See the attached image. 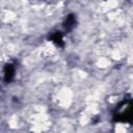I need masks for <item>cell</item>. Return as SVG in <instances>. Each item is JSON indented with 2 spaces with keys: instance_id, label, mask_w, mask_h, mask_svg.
I'll return each mask as SVG.
<instances>
[{
  "instance_id": "7a4b0ae2",
  "label": "cell",
  "mask_w": 133,
  "mask_h": 133,
  "mask_svg": "<svg viewBox=\"0 0 133 133\" xmlns=\"http://www.w3.org/2000/svg\"><path fill=\"white\" fill-rule=\"evenodd\" d=\"M76 26V16L75 15H69L64 22V28L66 30H71Z\"/></svg>"
},
{
  "instance_id": "6da1fadb",
  "label": "cell",
  "mask_w": 133,
  "mask_h": 133,
  "mask_svg": "<svg viewBox=\"0 0 133 133\" xmlns=\"http://www.w3.org/2000/svg\"><path fill=\"white\" fill-rule=\"evenodd\" d=\"M15 76V68L11 64H6L4 68V79L6 82H9L12 80Z\"/></svg>"
},
{
  "instance_id": "3957f363",
  "label": "cell",
  "mask_w": 133,
  "mask_h": 133,
  "mask_svg": "<svg viewBox=\"0 0 133 133\" xmlns=\"http://www.w3.org/2000/svg\"><path fill=\"white\" fill-rule=\"evenodd\" d=\"M52 39L57 45H62V35H61L60 32H55L53 34V36H52Z\"/></svg>"
}]
</instances>
